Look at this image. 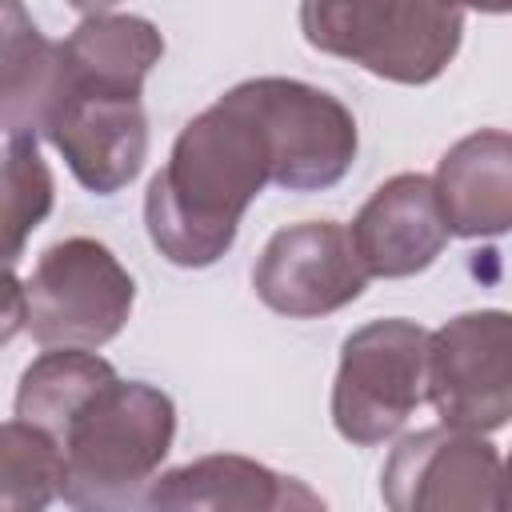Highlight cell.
Returning <instances> with one entry per match:
<instances>
[{
  "instance_id": "9",
  "label": "cell",
  "mask_w": 512,
  "mask_h": 512,
  "mask_svg": "<svg viewBox=\"0 0 512 512\" xmlns=\"http://www.w3.org/2000/svg\"><path fill=\"white\" fill-rule=\"evenodd\" d=\"M68 164V172L96 196L128 188L148 156V116L128 96L68 92L44 136Z\"/></svg>"
},
{
  "instance_id": "21",
  "label": "cell",
  "mask_w": 512,
  "mask_h": 512,
  "mask_svg": "<svg viewBox=\"0 0 512 512\" xmlns=\"http://www.w3.org/2000/svg\"><path fill=\"white\" fill-rule=\"evenodd\" d=\"M460 8H472V12H488V16H504L512 12V0H456Z\"/></svg>"
},
{
  "instance_id": "4",
  "label": "cell",
  "mask_w": 512,
  "mask_h": 512,
  "mask_svg": "<svg viewBox=\"0 0 512 512\" xmlns=\"http://www.w3.org/2000/svg\"><path fill=\"white\" fill-rule=\"evenodd\" d=\"M428 336L416 320L384 316L340 344L332 424L356 448L392 440L428 400Z\"/></svg>"
},
{
  "instance_id": "16",
  "label": "cell",
  "mask_w": 512,
  "mask_h": 512,
  "mask_svg": "<svg viewBox=\"0 0 512 512\" xmlns=\"http://www.w3.org/2000/svg\"><path fill=\"white\" fill-rule=\"evenodd\" d=\"M112 376L116 368L92 348H44L20 376L16 416L28 424H40L60 440L76 408Z\"/></svg>"
},
{
  "instance_id": "5",
  "label": "cell",
  "mask_w": 512,
  "mask_h": 512,
  "mask_svg": "<svg viewBox=\"0 0 512 512\" xmlns=\"http://www.w3.org/2000/svg\"><path fill=\"white\" fill-rule=\"evenodd\" d=\"M236 88L268 132L276 188L324 192L348 176L360 132L352 112L332 92L288 76H256Z\"/></svg>"
},
{
  "instance_id": "6",
  "label": "cell",
  "mask_w": 512,
  "mask_h": 512,
  "mask_svg": "<svg viewBox=\"0 0 512 512\" xmlns=\"http://www.w3.org/2000/svg\"><path fill=\"white\" fill-rule=\"evenodd\" d=\"M428 400L440 424L464 432L512 420V312H460L428 336Z\"/></svg>"
},
{
  "instance_id": "11",
  "label": "cell",
  "mask_w": 512,
  "mask_h": 512,
  "mask_svg": "<svg viewBox=\"0 0 512 512\" xmlns=\"http://www.w3.org/2000/svg\"><path fill=\"white\" fill-rule=\"evenodd\" d=\"M148 508H212V512H276V508H320L324 500L292 476L272 472L260 460L216 452L180 464L148 484L140 496Z\"/></svg>"
},
{
  "instance_id": "20",
  "label": "cell",
  "mask_w": 512,
  "mask_h": 512,
  "mask_svg": "<svg viewBox=\"0 0 512 512\" xmlns=\"http://www.w3.org/2000/svg\"><path fill=\"white\" fill-rule=\"evenodd\" d=\"M4 296H8V312H4V340L16 336V328H24V284L16 280V272H4Z\"/></svg>"
},
{
  "instance_id": "23",
  "label": "cell",
  "mask_w": 512,
  "mask_h": 512,
  "mask_svg": "<svg viewBox=\"0 0 512 512\" xmlns=\"http://www.w3.org/2000/svg\"><path fill=\"white\" fill-rule=\"evenodd\" d=\"M68 8H76V12H84V16H96V12H108V8H116L120 0H64Z\"/></svg>"
},
{
  "instance_id": "12",
  "label": "cell",
  "mask_w": 512,
  "mask_h": 512,
  "mask_svg": "<svg viewBox=\"0 0 512 512\" xmlns=\"http://www.w3.org/2000/svg\"><path fill=\"white\" fill-rule=\"evenodd\" d=\"M436 196L452 236L484 240L512 232V132L480 128L436 164Z\"/></svg>"
},
{
  "instance_id": "19",
  "label": "cell",
  "mask_w": 512,
  "mask_h": 512,
  "mask_svg": "<svg viewBox=\"0 0 512 512\" xmlns=\"http://www.w3.org/2000/svg\"><path fill=\"white\" fill-rule=\"evenodd\" d=\"M52 172L36 140H4V264L16 268L28 236L52 212Z\"/></svg>"
},
{
  "instance_id": "2",
  "label": "cell",
  "mask_w": 512,
  "mask_h": 512,
  "mask_svg": "<svg viewBox=\"0 0 512 512\" xmlns=\"http://www.w3.org/2000/svg\"><path fill=\"white\" fill-rule=\"evenodd\" d=\"M176 440V404L144 380L112 376L68 420L60 448L68 460L60 500L72 508H128L156 480Z\"/></svg>"
},
{
  "instance_id": "13",
  "label": "cell",
  "mask_w": 512,
  "mask_h": 512,
  "mask_svg": "<svg viewBox=\"0 0 512 512\" xmlns=\"http://www.w3.org/2000/svg\"><path fill=\"white\" fill-rule=\"evenodd\" d=\"M164 56V36L152 20L132 12L84 16L64 40L68 92L140 100L148 72Z\"/></svg>"
},
{
  "instance_id": "17",
  "label": "cell",
  "mask_w": 512,
  "mask_h": 512,
  "mask_svg": "<svg viewBox=\"0 0 512 512\" xmlns=\"http://www.w3.org/2000/svg\"><path fill=\"white\" fill-rule=\"evenodd\" d=\"M68 460L52 432L20 416L0 428V508L4 512H40L64 492Z\"/></svg>"
},
{
  "instance_id": "3",
  "label": "cell",
  "mask_w": 512,
  "mask_h": 512,
  "mask_svg": "<svg viewBox=\"0 0 512 512\" xmlns=\"http://www.w3.org/2000/svg\"><path fill=\"white\" fill-rule=\"evenodd\" d=\"M136 280L92 236H68L40 252L24 280V328L40 348H104L128 324Z\"/></svg>"
},
{
  "instance_id": "10",
  "label": "cell",
  "mask_w": 512,
  "mask_h": 512,
  "mask_svg": "<svg viewBox=\"0 0 512 512\" xmlns=\"http://www.w3.org/2000/svg\"><path fill=\"white\" fill-rule=\"evenodd\" d=\"M452 228L444 220L432 176L400 172L384 180L352 220L356 252L368 276L404 280L436 264Z\"/></svg>"
},
{
  "instance_id": "8",
  "label": "cell",
  "mask_w": 512,
  "mask_h": 512,
  "mask_svg": "<svg viewBox=\"0 0 512 512\" xmlns=\"http://www.w3.org/2000/svg\"><path fill=\"white\" fill-rule=\"evenodd\" d=\"M368 284V268L356 252L352 228L336 220H304L268 236L252 268L256 296L288 316L316 320L352 304Z\"/></svg>"
},
{
  "instance_id": "18",
  "label": "cell",
  "mask_w": 512,
  "mask_h": 512,
  "mask_svg": "<svg viewBox=\"0 0 512 512\" xmlns=\"http://www.w3.org/2000/svg\"><path fill=\"white\" fill-rule=\"evenodd\" d=\"M396 0H300V32L304 40L352 64H364L380 44Z\"/></svg>"
},
{
  "instance_id": "22",
  "label": "cell",
  "mask_w": 512,
  "mask_h": 512,
  "mask_svg": "<svg viewBox=\"0 0 512 512\" xmlns=\"http://www.w3.org/2000/svg\"><path fill=\"white\" fill-rule=\"evenodd\" d=\"M500 512H512V452L500 468Z\"/></svg>"
},
{
  "instance_id": "14",
  "label": "cell",
  "mask_w": 512,
  "mask_h": 512,
  "mask_svg": "<svg viewBox=\"0 0 512 512\" xmlns=\"http://www.w3.org/2000/svg\"><path fill=\"white\" fill-rule=\"evenodd\" d=\"M68 100L64 44L40 36L20 0H4V140L48 136L52 116Z\"/></svg>"
},
{
  "instance_id": "7",
  "label": "cell",
  "mask_w": 512,
  "mask_h": 512,
  "mask_svg": "<svg viewBox=\"0 0 512 512\" xmlns=\"http://www.w3.org/2000/svg\"><path fill=\"white\" fill-rule=\"evenodd\" d=\"M500 468L484 432L420 428L384 460L380 496L392 512H500Z\"/></svg>"
},
{
  "instance_id": "1",
  "label": "cell",
  "mask_w": 512,
  "mask_h": 512,
  "mask_svg": "<svg viewBox=\"0 0 512 512\" xmlns=\"http://www.w3.org/2000/svg\"><path fill=\"white\" fill-rule=\"evenodd\" d=\"M268 184V132L240 88H228L180 128L168 164L144 192V228L152 248L176 268L216 264L236 244L248 204Z\"/></svg>"
},
{
  "instance_id": "15",
  "label": "cell",
  "mask_w": 512,
  "mask_h": 512,
  "mask_svg": "<svg viewBox=\"0 0 512 512\" xmlns=\"http://www.w3.org/2000/svg\"><path fill=\"white\" fill-rule=\"evenodd\" d=\"M464 8L456 0H396L392 20L360 64L392 84H432L460 52Z\"/></svg>"
}]
</instances>
